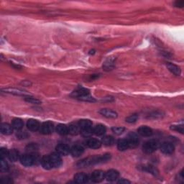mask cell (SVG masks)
Returning a JSON list of instances; mask_svg holds the SVG:
<instances>
[{
	"instance_id": "6da1fadb",
	"label": "cell",
	"mask_w": 184,
	"mask_h": 184,
	"mask_svg": "<svg viewBox=\"0 0 184 184\" xmlns=\"http://www.w3.org/2000/svg\"><path fill=\"white\" fill-rule=\"evenodd\" d=\"M110 158L111 154L109 153L96 155V156L87 157V158L81 160V161L78 162L77 166L78 168H86V167L93 166V165L104 163V162L109 161Z\"/></svg>"
},
{
	"instance_id": "7a4b0ae2",
	"label": "cell",
	"mask_w": 184,
	"mask_h": 184,
	"mask_svg": "<svg viewBox=\"0 0 184 184\" xmlns=\"http://www.w3.org/2000/svg\"><path fill=\"white\" fill-rule=\"evenodd\" d=\"M39 161V156L36 152H32V153H26L21 155L20 161L24 166H32L35 165Z\"/></svg>"
},
{
	"instance_id": "3957f363",
	"label": "cell",
	"mask_w": 184,
	"mask_h": 184,
	"mask_svg": "<svg viewBox=\"0 0 184 184\" xmlns=\"http://www.w3.org/2000/svg\"><path fill=\"white\" fill-rule=\"evenodd\" d=\"M159 147L160 144L158 141L156 140H150L147 141L146 142H145V144L142 146V150L145 153L150 154L156 151Z\"/></svg>"
},
{
	"instance_id": "277c9868",
	"label": "cell",
	"mask_w": 184,
	"mask_h": 184,
	"mask_svg": "<svg viewBox=\"0 0 184 184\" xmlns=\"http://www.w3.org/2000/svg\"><path fill=\"white\" fill-rule=\"evenodd\" d=\"M54 131V125L51 122H46L40 125V132L42 135H51Z\"/></svg>"
},
{
	"instance_id": "5b68a950",
	"label": "cell",
	"mask_w": 184,
	"mask_h": 184,
	"mask_svg": "<svg viewBox=\"0 0 184 184\" xmlns=\"http://www.w3.org/2000/svg\"><path fill=\"white\" fill-rule=\"evenodd\" d=\"M160 149H161V151L162 153L166 155H171L173 153L174 150H175V147H174L173 143L165 142L162 143L161 146H160Z\"/></svg>"
},
{
	"instance_id": "8992f818",
	"label": "cell",
	"mask_w": 184,
	"mask_h": 184,
	"mask_svg": "<svg viewBox=\"0 0 184 184\" xmlns=\"http://www.w3.org/2000/svg\"><path fill=\"white\" fill-rule=\"evenodd\" d=\"M50 159H51L52 168H58L62 164V159L61 157V155L58 152H52L51 155H49Z\"/></svg>"
},
{
	"instance_id": "52a82bcc",
	"label": "cell",
	"mask_w": 184,
	"mask_h": 184,
	"mask_svg": "<svg viewBox=\"0 0 184 184\" xmlns=\"http://www.w3.org/2000/svg\"><path fill=\"white\" fill-rule=\"evenodd\" d=\"M91 178L94 183H100L105 178V173L101 170H97L93 172Z\"/></svg>"
},
{
	"instance_id": "ba28073f",
	"label": "cell",
	"mask_w": 184,
	"mask_h": 184,
	"mask_svg": "<svg viewBox=\"0 0 184 184\" xmlns=\"http://www.w3.org/2000/svg\"><path fill=\"white\" fill-rule=\"evenodd\" d=\"M127 140H128L129 144H130V148H135L137 146H138L140 142V140L138 136L136 135L135 133L131 132L128 135V137L127 138Z\"/></svg>"
},
{
	"instance_id": "9c48e42d",
	"label": "cell",
	"mask_w": 184,
	"mask_h": 184,
	"mask_svg": "<svg viewBox=\"0 0 184 184\" xmlns=\"http://www.w3.org/2000/svg\"><path fill=\"white\" fill-rule=\"evenodd\" d=\"M56 151L58 154L61 155H68L71 153V148L68 145L64 144V143H61L56 146Z\"/></svg>"
},
{
	"instance_id": "30bf717a",
	"label": "cell",
	"mask_w": 184,
	"mask_h": 184,
	"mask_svg": "<svg viewBox=\"0 0 184 184\" xmlns=\"http://www.w3.org/2000/svg\"><path fill=\"white\" fill-rule=\"evenodd\" d=\"M137 132L142 137H150L153 134V131L150 127L147 126H141L138 128Z\"/></svg>"
},
{
	"instance_id": "8fae6325",
	"label": "cell",
	"mask_w": 184,
	"mask_h": 184,
	"mask_svg": "<svg viewBox=\"0 0 184 184\" xmlns=\"http://www.w3.org/2000/svg\"><path fill=\"white\" fill-rule=\"evenodd\" d=\"M27 127L30 131H32V132H36V131L40 130V124L39 122L36 120V119H30L27 121Z\"/></svg>"
},
{
	"instance_id": "7c38bea8",
	"label": "cell",
	"mask_w": 184,
	"mask_h": 184,
	"mask_svg": "<svg viewBox=\"0 0 184 184\" xmlns=\"http://www.w3.org/2000/svg\"><path fill=\"white\" fill-rule=\"evenodd\" d=\"M119 172L114 169L109 170L107 173H105V178L108 181H111V182L116 181L119 178Z\"/></svg>"
},
{
	"instance_id": "4fadbf2b",
	"label": "cell",
	"mask_w": 184,
	"mask_h": 184,
	"mask_svg": "<svg viewBox=\"0 0 184 184\" xmlns=\"http://www.w3.org/2000/svg\"><path fill=\"white\" fill-rule=\"evenodd\" d=\"M99 114L109 119H115L117 117V113L113 110L108 109H102L99 111Z\"/></svg>"
},
{
	"instance_id": "5bb4252c",
	"label": "cell",
	"mask_w": 184,
	"mask_h": 184,
	"mask_svg": "<svg viewBox=\"0 0 184 184\" xmlns=\"http://www.w3.org/2000/svg\"><path fill=\"white\" fill-rule=\"evenodd\" d=\"M115 59L116 58H114V57H109L106 60L103 65V68L105 71H109L114 68V64H115Z\"/></svg>"
},
{
	"instance_id": "9a60e30c",
	"label": "cell",
	"mask_w": 184,
	"mask_h": 184,
	"mask_svg": "<svg viewBox=\"0 0 184 184\" xmlns=\"http://www.w3.org/2000/svg\"><path fill=\"white\" fill-rule=\"evenodd\" d=\"M88 94H89V91H88L87 88H85L83 87H78L72 93L71 96L77 98L78 99V98H79L82 96H84V95H87Z\"/></svg>"
},
{
	"instance_id": "2e32d148",
	"label": "cell",
	"mask_w": 184,
	"mask_h": 184,
	"mask_svg": "<svg viewBox=\"0 0 184 184\" xmlns=\"http://www.w3.org/2000/svg\"><path fill=\"white\" fill-rule=\"evenodd\" d=\"M84 152V149L81 145H75L71 148V154L72 155L73 157H78Z\"/></svg>"
},
{
	"instance_id": "e0dca14e",
	"label": "cell",
	"mask_w": 184,
	"mask_h": 184,
	"mask_svg": "<svg viewBox=\"0 0 184 184\" xmlns=\"http://www.w3.org/2000/svg\"><path fill=\"white\" fill-rule=\"evenodd\" d=\"M40 163H41V166L42 168L46 169V170H50L52 168L51 159H50V156L48 155H45L42 157V159L40 160Z\"/></svg>"
},
{
	"instance_id": "ac0fdd59",
	"label": "cell",
	"mask_w": 184,
	"mask_h": 184,
	"mask_svg": "<svg viewBox=\"0 0 184 184\" xmlns=\"http://www.w3.org/2000/svg\"><path fill=\"white\" fill-rule=\"evenodd\" d=\"M74 181L77 183H85L88 182V177L87 174L83 173H79L76 174L74 176Z\"/></svg>"
},
{
	"instance_id": "d6986e66",
	"label": "cell",
	"mask_w": 184,
	"mask_h": 184,
	"mask_svg": "<svg viewBox=\"0 0 184 184\" xmlns=\"http://www.w3.org/2000/svg\"><path fill=\"white\" fill-rule=\"evenodd\" d=\"M87 145L88 147L92 148V149H98L101 147L102 142L95 138H90L87 140Z\"/></svg>"
},
{
	"instance_id": "ffe728a7",
	"label": "cell",
	"mask_w": 184,
	"mask_h": 184,
	"mask_svg": "<svg viewBox=\"0 0 184 184\" xmlns=\"http://www.w3.org/2000/svg\"><path fill=\"white\" fill-rule=\"evenodd\" d=\"M4 92H5V93H9V94H15V95H21V96H28L27 93L25 92V91L19 89V88H5V89L2 90Z\"/></svg>"
},
{
	"instance_id": "44dd1931",
	"label": "cell",
	"mask_w": 184,
	"mask_h": 184,
	"mask_svg": "<svg viewBox=\"0 0 184 184\" xmlns=\"http://www.w3.org/2000/svg\"><path fill=\"white\" fill-rule=\"evenodd\" d=\"M13 132L12 126L7 123H2L1 125V132L4 135H9Z\"/></svg>"
},
{
	"instance_id": "7402d4cb",
	"label": "cell",
	"mask_w": 184,
	"mask_h": 184,
	"mask_svg": "<svg viewBox=\"0 0 184 184\" xmlns=\"http://www.w3.org/2000/svg\"><path fill=\"white\" fill-rule=\"evenodd\" d=\"M167 68H168V70L171 71V72L174 74L176 76H180L181 73V70L180 67L178 66L175 65V64L171 63H167Z\"/></svg>"
},
{
	"instance_id": "603a6c76",
	"label": "cell",
	"mask_w": 184,
	"mask_h": 184,
	"mask_svg": "<svg viewBox=\"0 0 184 184\" xmlns=\"http://www.w3.org/2000/svg\"><path fill=\"white\" fill-rule=\"evenodd\" d=\"M20 156L21 155H20V153H19L17 150L14 149V150H9L7 157L10 161L16 162L18 160H20Z\"/></svg>"
},
{
	"instance_id": "cb8c5ba5",
	"label": "cell",
	"mask_w": 184,
	"mask_h": 184,
	"mask_svg": "<svg viewBox=\"0 0 184 184\" xmlns=\"http://www.w3.org/2000/svg\"><path fill=\"white\" fill-rule=\"evenodd\" d=\"M117 148L120 151H125L129 148H130L128 140L127 139H122L119 140V142H117Z\"/></svg>"
},
{
	"instance_id": "d4e9b609",
	"label": "cell",
	"mask_w": 184,
	"mask_h": 184,
	"mask_svg": "<svg viewBox=\"0 0 184 184\" xmlns=\"http://www.w3.org/2000/svg\"><path fill=\"white\" fill-rule=\"evenodd\" d=\"M106 127L103 125H97L93 129V132L97 136H102L106 132Z\"/></svg>"
},
{
	"instance_id": "484cf974",
	"label": "cell",
	"mask_w": 184,
	"mask_h": 184,
	"mask_svg": "<svg viewBox=\"0 0 184 184\" xmlns=\"http://www.w3.org/2000/svg\"><path fill=\"white\" fill-rule=\"evenodd\" d=\"M12 126L13 129H15L16 130L20 131L22 130L24 126L23 121L21 119L19 118H15L12 120Z\"/></svg>"
},
{
	"instance_id": "4316f807",
	"label": "cell",
	"mask_w": 184,
	"mask_h": 184,
	"mask_svg": "<svg viewBox=\"0 0 184 184\" xmlns=\"http://www.w3.org/2000/svg\"><path fill=\"white\" fill-rule=\"evenodd\" d=\"M56 132L61 135H67L69 134L68 132V127L63 124H60L56 127Z\"/></svg>"
},
{
	"instance_id": "83f0119b",
	"label": "cell",
	"mask_w": 184,
	"mask_h": 184,
	"mask_svg": "<svg viewBox=\"0 0 184 184\" xmlns=\"http://www.w3.org/2000/svg\"><path fill=\"white\" fill-rule=\"evenodd\" d=\"M68 132L69 134L72 135H76L81 132V128L78 125L76 124H71L68 126Z\"/></svg>"
},
{
	"instance_id": "f1b7e54d",
	"label": "cell",
	"mask_w": 184,
	"mask_h": 184,
	"mask_svg": "<svg viewBox=\"0 0 184 184\" xmlns=\"http://www.w3.org/2000/svg\"><path fill=\"white\" fill-rule=\"evenodd\" d=\"M115 142V140L112 136H105L102 138V143L106 146H112Z\"/></svg>"
},
{
	"instance_id": "f546056e",
	"label": "cell",
	"mask_w": 184,
	"mask_h": 184,
	"mask_svg": "<svg viewBox=\"0 0 184 184\" xmlns=\"http://www.w3.org/2000/svg\"><path fill=\"white\" fill-rule=\"evenodd\" d=\"M78 125H79L81 129L92 127V122L89 119H81L78 122Z\"/></svg>"
},
{
	"instance_id": "4dcf8cb0",
	"label": "cell",
	"mask_w": 184,
	"mask_h": 184,
	"mask_svg": "<svg viewBox=\"0 0 184 184\" xmlns=\"http://www.w3.org/2000/svg\"><path fill=\"white\" fill-rule=\"evenodd\" d=\"M142 170L145 171H147L148 173L152 174L154 176H157L158 174V171L155 168L154 166L147 165V166H144L142 167Z\"/></svg>"
},
{
	"instance_id": "1f68e13d",
	"label": "cell",
	"mask_w": 184,
	"mask_h": 184,
	"mask_svg": "<svg viewBox=\"0 0 184 184\" xmlns=\"http://www.w3.org/2000/svg\"><path fill=\"white\" fill-rule=\"evenodd\" d=\"M78 99L81 100V101H83V102H96V99H94V97L91 96V95L88 94L87 95H84V96H82L79 98H78Z\"/></svg>"
},
{
	"instance_id": "d6a6232c",
	"label": "cell",
	"mask_w": 184,
	"mask_h": 184,
	"mask_svg": "<svg viewBox=\"0 0 184 184\" xmlns=\"http://www.w3.org/2000/svg\"><path fill=\"white\" fill-rule=\"evenodd\" d=\"M81 133L82 134L83 136L84 137H90L93 133V129L92 127H88V128H84V129H81Z\"/></svg>"
},
{
	"instance_id": "836d02e7",
	"label": "cell",
	"mask_w": 184,
	"mask_h": 184,
	"mask_svg": "<svg viewBox=\"0 0 184 184\" xmlns=\"http://www.w3.org/2000/svg\"><path fill=\"white\" fill-rule=\"evenodd\" d=\"M9 168V166L7 162L4 158L0 159V170L1 171L4 172L7 171Z\"/></svg>"
},
{
	"instance_id": "e575fe53",
	"label": "cell",
	"mask_w": 184,
	"mask_h": 184,
	"mask_svg": "<svg viewBox=\"0 0 184 184\" xmlns=\"http://www.w3.org/2000/svg\"><path fill=\"white\" fill-rule=\"evenodd\" d=\"M139 117H138V114H133L132 115L129 116L128 117L126 118V122L128 123H135L136 121L137 120V119Z\"/></svg>"
},
{
	"instance_id": "d590c367",
	"label": "cell",
	"mask_w": 184,
	"mask_h": 184,
	"mask_svg": "<svg viewBox=\"0 0 184 184\" xmlns=\"http://www.w3.org/2000/svg\"><path fill=\"white\" fill-rule=\"evenodd\" d=\"M112 130V132L115 134V135H119L124 132V131L125 130V127H114Z\"/></svg>"
},
{
	"instance_id": "8d00e7d4",
	"label": "cell",
	"mask_w": 184,
	"mask_h": 184,
	"mask_svg": "<svg viewBox=\"0 0 184 184\" xmlns=\"http://www.w3.org/2000/svg\"><path fill=\"white\" fill-rule=\"evenodd\" d=\"M25 100L26 102H29V103H32V104H40V100H38L37 99H36V98H34L32 97H30V96H26L25 97Z\"/></svg>"
},
{
	"instance_id": "74e56055",
	"label": "cell",
	"mask_w": 184,
	"mask_h": 184,
	"mask_svg": "<svg viewBox=\"0 0 184 184\" xmlns=\"http://www.w3.org/2000/svg\"><path fill=\"white\" fill-rule=\"evenodd\" d=\"M171 130L176 132H178L181 134L183 133V125H172L171 127Z\"/></svg>"
},
{
	"instance_id": "f35d334b",
	"label": "cell",
	"mask_w": 184,
	"mask_h": 184,
	"mask_svg": "<svg viewBox=\"0 0 184 184\" xmlns=\"http://www.w3.org/2000/svg\"><path fill=\"white\" fill-rule=\"evenodd\" d=\"M161 117H162V112H154L148 115V118L150 119H157V118H161Z\"/></svg>"
},
{
	"instance_id": "ab89813d",
	"label": "cell",
	"mask_w": 184,
	"mask_h": 184,
	"mask_svg": "<svg viewBox=\"0 0 184 184\" xmlns=\"http://www.w3.org/2000/svg\"><path fill=\"white\" fill-rule=\"evenodd\" d=\"M37 150V146L36 144H30L27 147V150L30 153H32V152H35Z\"/></svg>"
},
{
	"instance_id": "60d3db41",
	"label": "cell",
	"mask_w": 184,
	"mask_h": 184,
	"mask_svg": "<svg viewBox=\"0 0 184 184\" xmlns=\"http://www.w3.org/2000/svg\"><path fill=\"white\" fill-rule=\"evenodd\" d=\"M1 183L4 184H10L13 183V181L12 179L9 178V177L4 176V177H2V178H1Z\"/></svg>"
},
{
	"instance_id": "b9f144b4",
	"label": "cell",
	"mask_w": 184,
	"mask_h": 184,
	"mask_svg": "<svg viewBox=\"0 0 184 184\" xmlns=\"http://www.w3.org/2000/svg\"><path fill=\"white\" fill-rule=\"evenodd\" d=\"M8 153H9V150L6 148L2 147L0 150V157L1 158H5L6 157L8 156Z\"/></svg>"
},
{
	"instance_id": "7bdbcfd3",
	"label": "cell",
	"mask_w": 184,
	"mask_h": 184,
	"mask_svg": "<svg viewBox=\"0 0 184 184\" xmlns=\"http://www.w3.org/2000/svg\"><path fill=\"white\" fill-rule=\"evenodd\" d=\"M28 134L26 132H19L17 134V137L19 139H26L28 137Z\"/></svg>"
},
{
	"instance_id": "ee69618b",
	"label": "cell",
	"mask_w": 184,
	"mask_h": 184,
	"mask_svg": "<svg viewBox=\"0 0 184 184\" xmlns=\"http://www.w3.org/2000/svg\"><path fill=\"white\" fill-rule=\"evenodd\" d=\"M175 5L176 7H183L184 5V2L183 1H177L176 2Z\"/></svg>"
},
{
	"instance_id": "f6af8a7d",
	"label": "cell",
	"mask_w": 184,
	"mask_h": 184,
	"mask_svg": "<svg viewBox=\"0 0 184 184\" xmlns=\"http://www.w3.org/2000/svg\"><path fill=\"white\" fill-rule=\"evenodd\" d=\"M118 183H121V184H127V183H130V181H129L128 180H126V179H121L118 181Z\"/></svg>"
},
{
	"instance_id": "bcb514c9",
	"label": "cell",
	"mask_w": 184,
	"mask_h": 184,
	"mask_svg": "<svg viewBox=\"0 0 184 184\" xmlns=\"http://www.w3.org/2000/svg\"><path fill=\"white\" fill-rule=\"evenodd\" d=\"M94 52H95V51H94V50H92V51H90V52H89V53H90V54H94Z\"/></svg>"
}]
</instances>
